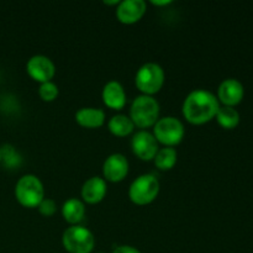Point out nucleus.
I'll use <instances>...</instances> for the list:
<instances>
[{
	"label": "nucleus",
	"instance_id": "f3484780",
	"mask_svg": "<svg viewBox=\"0 0 253 253\" xmlns=\"http://www.w3.org/2000/svg\"><path fill=\"white\" fill-rule=\"evenodd\" d=\"M108 126L111 133L119 136V137H125V136L130 135L133 131V128H135L132 120L128 116L123 115V114L113 116L110 121H109Z\"/></svg>",
	"mask_w": 253,
	"mask_h": 253
},
{
	"label": "nucleus",
	"instance_id": "7ed1b4c3",
	"mask_svg": "<svg viewBox=\"0 0 253 253\" xmlns=\"http://www.w3.org/2000/svg\"><path fill=\"white\" fill-rule=\"evenodd\" d=\"M15 197L22 207L37 208L44 199L43 184L36 175H22L15 187Z\"/></svg>",
	"mask_w": 253,
	"mask_h": 253
},
{
	"label": "nucleus",
	"instance_id": "1a4fd4ad",
	"mask_svg": "<svg viewBox=\"0 0 253 253\" xmlns=\"http://www.w3.org/2000/svg\"><path fill=\"white\" fill-rule=\"evenodd\" d=\"M131 147L133 153L142 161L153 160L158 152V142L148 131H138L132 137Z\"/></svg>",
	"mask_w": 253,
	"mask_h": 253
},
{
	"label": "nucleus",
	"instance_id": "f257e3e1",
	"mask_svg": "<svg viewBox=\"0 0 253 253\" xmlns=\"http://www.w3.org/2000/svg\"><path fill=\"white\" fill-rule=\"evenodd\" d=\"M219 108V100L214 94L204 89H197L185 98L183 115L190 124L202 125L212 120L216 116Z\"/></svg>",
	"mask_w": 253,
	"mask_h": 253
},
{
	"label": "nucleus",
	"instance_id": "393cba45",
	"mask_svg": "<svg viewBox=\"0 0 253 253\" xmlns=\"http://www.w3.org/2000/svg\"><path fill=\"white\" fill-rule=\"evenodd\" d=\"M0 160H1V153H0Z\"/></svg>",
	"mask_w": 253,
	"mask_h": 253
},
{
	"label": "nucleus",
	"instance_id": "f8f14e48",
	"mask_svg": "<svg viewBox=\"0 0 253 253\" xmlns=\"http://www.w3.org/2000/svg\"><path fill=\"white\" fill-rule=\"evenodd\" d=\"M145 12L146 2L143 0H125L118 5L116 16L123 24L130 25L137 22Z\"/></svg>",
	"mask_w": 253,
	"mask_h": 253
},
{
	"label": "nucleus",
	"instance_id": "6ab92c4d",
	"mask_svg": "<svg viewBox=\"0 0 253 253\" xmlns=\"http://www.w3.org/2000/svg\"><path fill=\"white\" fill-rule=\"evenodd\" d=\"M175 162H177V151L172 147L161 148L155 156V165L161 170L170 169Z\"/></svg>",
	"mask_w": 253,
	"mask_h": 253
},
{
	"label": "nucleus",
	"instance_id": "a211bd4d",
	"mask_svg": "<svg viewBox=\"0 0 253 253\" xmlns=\"http://www.w3.org/2000/svg\"><path fill=\"white\" fill-rule=\"evenodd\" d=\"M215 118H216L219 125L227 130L235 128L240 124L239 111L231 106H220Z\"/></svg>",
	"mask_w": 253,
	"mask_h": 253
},
{
	"label": "nucleus",
	"instance_id": "2eb2a0df",
	"mask_svg": "<svg viewBox=\"0 0 253 253\" xmlns=\"http://www.w3.org/2000/svg\"><path fill=\"white\" fill-rule=\"evenodd\" d=\"M76 120L83 127L96 128L105 123V113L101 109L82 108L77 111Z\"/></svg>",
	"mask_w": 253,
	"mask_h": 253
},
{
	"label": "nucleus",
	"instance_id": "423d86ee",
	"mask_svg": "<svg viewBox=\"0 0 253 253\" xmlns=\"http://www.w3.org/2000/svg\"><path fill=\"white\" fill-rule=\"evenodd\" d=\"M160 182L152 174H142L132 182L128 189L131 202L137 205H147L157 198Z\"/></svg>",
	"mask_w": 253,
	"mask_h": 253
},
{
	"label": "nucleus",
	"instance_id": "412c9836",
	"mask_svg": "<svg viewBox=\"0 0 253 253\" xmlns=\"http://www.w3.org/2000/svg\"><path fill=\"white\" fill-rule=\"evenodd\" d=\"M37 208H39L40 212L42 215H44V216H52L57 210V205L54 203V200L47 199V198H44Z\"/></svg>",
	"mask_w": 253,
	"mask_h": 253
},
{
	"label": "nucleus",
	"instance_id": "aec40b11",
	"mask_svg": "<svg viewBox=\"0 0 253 253\" xmlns=\"http://www.w3.org/2000/svg\"><path fill=\"white\" fill-rule=\"evenodd\" d=\"M39 94L44 101H52L58 96V86L52 82H46L42 83L39 89Z\"/></svg>",
	"mask_w": 253,
	"mask_h": 253
},
{
	"label": "nucleus",
	"instance_id": "a878e982",
	"mask_svg": "<svg viewBox=\"0 0 253 253\" xmlns=\"http://www.w3.org/2000/svg\"><path fill=\"white\" fill-rule=\"evenodd\" d=\"M100 253H103V252H100Z\"/></svg>",
	"mask_w": 253,
	"mask_h": 253
},
{
	"label": "nucleus",
	"instance_id": "b1692460",
	"mask_svg": "<svg viewBox=\"0 0 253 253\" xmlns=\"http://www.w3.org/2000/svg\"><path fill=\"white\" fill-rule=\"evenodd\" d=\"M104 4H106V5H119V4H120V1H119V0H113V1H108V0H105V1H104Z\"/></svg>",
	"mask_w": 253,
	"mask_h": 253
},
{
	"label": "nucleus",
	"instance_id": "9d476101",
	"mask_svg": "<svg viewBox=\"0 0 253 253\" xmlns=\"http://www.w3.org/2000/svg\"><path fill=\"white\" fill-rule=\"evenodd\" d=\"M245 96V88L240 81L235 78L225 79L217 89V100L221 101L224 106L235 108L242 101Z\"/></svg>",
	"mask_w": 253,
	"mask_h": 253
},
{
	"label": "nucleus",
	"instance_id": "f03ea898",
	"mask_svg": "<svg viewBox=\"0 0 253 253\" xmlns=\"http://www.w3.org/2000/svg\"><path fill=\"white\" fill-rule=\"evenodd\" d=\"M160 115V104L150 95H140L133 100L130 109V119L133 125L141 128L155 126Z\"/></svg>",
	"mask_w": 253,
	"mask_h": 253
},
{
	"label": "nucleus",
	"instance_id": "20e7f679",
	"mask_svg": "<svg viewBox=\"0 0 253 253\" xmlns=\"http://www.w3.org/2000/svg\"><path fill=\"white\" fill-rule=\"evenodd\" d=\"M62 244L68 253H90L95 246V239L86 227L74 225L63 232Z\"/></svg>",
	"mask_w": 253,
	"mask_h": 253
},
{
	"label": "nucleus",
	"instance_id": "dca6fc26",
	"mask_svg": "<svg viewBox=\"0 0 253 253\" xmlns=\"http://www.w3.org/2000/svg\"><path fill=\"white\" fill-rule=\"evenodd\" d=\"M62 215L69 224H79L85 215V207H84L83 202L77 198H72V199L67 200L62 207Z\"/></svg>",
	"mask_w": 253,
	"mask_h": 253
},
{
	"label": "nucleus",
	"instance_id": "0eeeda50",
	"mask_svg": "<svg viewBox=\"0 0 253 253\" xmlns=\"http://www.w3.org/2000/svg\"><path fill=\"white\" fill-rule=\"evenodd\" d=\"M153 136L157 142L163 143L167 147H172L178 145L184 137V126L178 119L173 116H166L155 124Z\"/></svg>",
	"mask_w": 253,
	"mask_h": 253
},
{
	"label": "nucleus",
	"instance_id": "ddd939ff",
	"mask_svg": "<svg viewBox=\"0 0 253 253\" xmlns=\"http://www.w3.org/2000/svg\"><path fill=\"white\" fill-rule=\"evenodd\" d=\"M106 194V182L100 177H91L82 188V197L88 204H96L101 202Z\"/></svg>",
	"mask_w": 253,
	"mask_h": 253
},
{
	"label": "nucleus",
	"instance_id": "39448f33",
	"mask_svg": "<svg viewBox=\"0 0 253 253\" xmlns=\"http://www.w3.org/2000/svg\"><path fill=\"white\" fill-rule=\"evenodd\" d=\"M136 86L143 95H152L160 91L165 83V72L157 63H146L138 69L135 78Z\"/></svg>",
	"mask_w": 253,
	"mask_h": 253
},
{
	"label": "nucleus",
	"instance_id": "9b49d317",
	"mask_svg": "<svg viewBox=\"0 0 253 253\" xmlns=\"http://www.w3.org/2000/svg\"><path fill=\"white\" fill-rule=\"evenodd\" d=\"M128 173V161L121 153L109 156L103 166V174L106 180L121 182Z\"/></svg>",
	"mask_w": 253,
	"mask_h": 253
},
{
	"label": "nucleus",
	"instance_id": "4468645a",
	"mask_svg": "<svg viewBox=\"0 0 253 253\" xmlns=\"http://www.w3.org/2000/svg\"><path fill=\"white\" fill-rule=\"evenodd\" d=\"M103 101L106 106L120 110L126 104V93L119 82L111 81L103 89Z\"/></svg>",
	"mask_w": 253,
	"mask_h": 253
},
{
	"label": "nucleus",
	"instance_id": "4be33fe9",
	"mask_svg": "<svg viewBox=\"0 0 253 253\" xmlns=\"http://www.w3.org/2000/svg\"><path fill=\"white\" fill-rule=\"evenodd\" d=\"M113 253H141V252L132 246H119L114 250Z\"/></svg>",
	"mask_w": 253,
	"mask_h": 253
},
{
	"label": "nucleus",
	"instance_id": "5701e85b",
	"mask_svg": "<svg viewBox=\"0 0 253 253\" xmlns=\"http://www.w3.org/2000/svg\"><path fill=\"white\" fill-rule=\"evenodd\" d=\"M152 4H153V5H158V6H161V5H168V4H170V1H168V0H163V1H157V0H152Z\"/></svg>",
	"mask_w": 253,
	"mask_h": 253
},
{
	"label": "nucleus",
	"instance_id": "6e6552de",
	"mask_svg": "<svg viewBox=\"0 0 253 253\" xmlns=\"http://www.w3.org/2000/svg\"><path fill=\"white\" fill-rule=\"evenodd\" d=\"M26 69L30 77L36 82H40L41 84L51 82L54 73H56V67H54L53 62L48 57L42 56V54L31 57L27 62Z\"/></svg>",
	"mask_w": 253,
	"mask_h": 253
}]
</instances>
